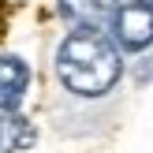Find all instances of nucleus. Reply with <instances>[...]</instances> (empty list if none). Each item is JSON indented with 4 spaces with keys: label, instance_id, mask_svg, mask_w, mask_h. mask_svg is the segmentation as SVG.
<instances>
[{
    "label": "nucleus",
    "instance_id": "nucleus-6",
    "mask_svg": "<svg viewBox=\"0 0 153 153\" xmlns=\"http://www.w3.org/2000/svg\"><path fill=\"white\" fill-rule=\"evenodd\" d=\"M134 79H138V82H149V79H153V56L138 60V67H134Z\"/></svg>",
    "mask_w": 153,
    "mask_h": 153
},
{
    "label": "nucleus",
    "instance_id": "nucleus-2",
    "mask_svg": "<svg viewBox=\"0 0 153 153\" xmlns=\"http://www.w3.org/2000/svg\"><path fill=\"white\" fill-rule=\"evenodd\" d=\"M112 41L127 52L153 45V0H127L112 11Z\"/></svg>",
    "mask_w": 153,
    "mask_h": 153
},
{
    "label": "nucleus",
    "instance_id": "nucleus-4",
    "mask_svg": "<svg viewBox=\"0 0 153 153\" xmlns=\"http://www.w3.org/2000/svg\"><path fill=\"white\" fill-rule=\"evenodd\" d=\"M37 142V127L22 112H0V149L4 153H26Z\"/></svg>",
    "mask_w": 153,
    "mask_h": 153
},
{
    "label": "nucleus",
    "instance_id": "nucleus-5",
    "mask_svg": "<svg viewBox=\"0 0 153 153\" xmlns=\"http://www.w3.org/2000/svg\"><path fill=\"white\" fill-rule=\"evenodd\" d=\"M116 11V0H60V15L75 26H105Z\"/></svg>",
    "mask_w": 153,
    "mask_h": 153
},
{
    "label": "nucleus",
    "instance_id": "nucleus-3",
    "mask_svg": "<svg viewBox=\"0 0 153 153\" xmlns=\"http://www.w3.org/2000/svg\"><path fill=\"white\" fill-rule=\"evenodd\" d=\"M30 67L19 56H0V112H15L26 97Z\"/></svg>",
    "mask_w": 153,
    "mask_h": 153
},
{
    "label": "nucleus",
    "instance_id": "nucleus-1",
    "mask_svg": "<svg viewBox=\"0 0 153 153\" xmlns=\"http://www.w3.org/2000/svg\"><path fill=\"white\" fill-rule=\"evenodd\" d=\"M56 75L75 97H105L123 75L120 45L101 26H75L56 49Z\"/></svg>",
    "mask_w": 153,
    "mask_h": 153
}]
</instances>
